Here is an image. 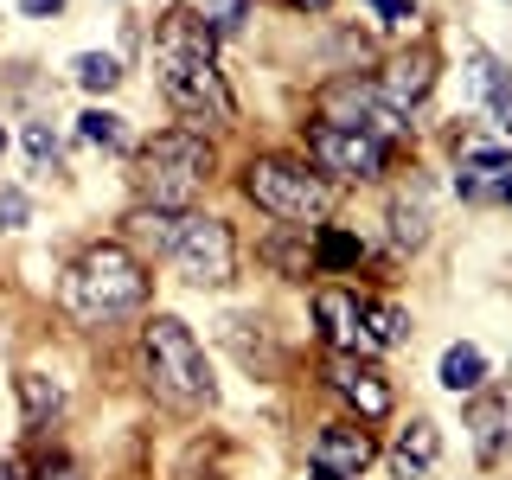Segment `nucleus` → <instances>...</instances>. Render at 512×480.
<instances>
[{"label": "nucleus", "mask_w": 512, "mask_h": 480, "mask_svg": "<svg viewBox=\"0 0 512 480\" xmlns=\"http://www.w3.org/2000/svg\"><path fill=\"white\" fill-rule=\"evenodd\" d=\"M212 32L199 26V13L173 7L154 32V71H160V90L167 103L180 109L186 122H231L237 103L224 90V71H218V52H212Z\"/></svg>", "instance_id": "1"}, {"label": "nucleus", "mask_w": 512, "mask_h": 480, "mask_svg": "<svg viewBox=\"0 0 512 480\" xmlns=\"http://www.w3.org/2000/svg\"><path fill=\"white\" fill-rule=\"evenodd\" d=\"M64 308L84 327H109V320L141 314L148 308V263L128 244H90L64 269Z\"/></svg>", "instance_id": "2"}, {"label": "nucleus", "mask_w": 512, "mask_h": 480, "mask_svg": "<svg viewBox=\"0 0 512 480\" xmlns=\"http://www.w3.org/2000/svg\"><path fill=\"white\" fill-rule=\"evenodd\" d=\"M212 180V141L199 128H160L154 141H141L135 154V192L141 205H160V212H186L192 199Z\"/></svg>", "instance_id": "3"}, {"label": "nucleus", "mask_w": 512, "mask_h": 480, "mask_svg": "<svg viewBox=\"0 0 512 480\" xmlns=\"http://www.w3.org/2000/svg\"><path fill=\"white\" fill-rule=\"evenodd\" d=\"M141 359H148V384L167 404L180 410H212L218 404V384H212V365H205L199 340L180 314H154L141 327Z\"/></svg>", "instance_id": "4"}, {"label": "nucleus", "mask_w": 512, "mask_h": 480, "mask_svg": "<svg viewBox=\"0 0 512 480\" xmlns=\"http://www.w3.org/2000/svg\"><path fill=\"white\" fill-rule=\"evenodd\" d=\"M244 192L256 199V212H269L288 231H308L333 212V186L295 154H256L244 167Z\"/></svg>", "instance_id": "5"}, {"label": "nucleus", "mask_w": 512, "mask_h": 480, "mask_svg": "<svg viewBox=\"0 0 512 480\" xmlns=\"http://www.w3.org/2000/svg\"><path fill=\"white\" fill-rule=\"evenodd\" d=\"M167 263L180 269V282H192V288H224V282L237 276V237H231V224L212 218V212H186L180 231H173V244H167Z\"/></svg>", "instance_id": "6"}, {"label": "nucleus", "mask_w": 512, "mask_h": 480, "mask_svg": "<svg viewBox=\"0 0 512 480\" xmlns=\"http://www.w3.org/2000/svg\"><path fill=\"white\" fill-rule=\"evenodd\" d=\"M308 160L314 173H340V180H378L391 167V141L365 135V128H340V122H308Z\"/></svg>", "instance_id": "7"}, {"label": "nucleus", "mask_w": 512, "mask_h": 480, "mask_svg": "<svg viewBox=\"0 0 512 480\" xmlns=\"http://www.w3.org/2000/svg\"><path fill=\"white\" fill-rule=\"evenodd\" d=\"M327 122H340V128H365V135H378V141H397V135L410 128V122L378 96V84H359V77H346V84H333V90H327Z\"/></svg>", "instance_id": "8"}, {"label": "nucleus", "mask_w": 512, "mask_h": 480, "mask_svg": "<svg viewBox=\"0 0 512 480\" xmlns=\"http://www.w3.org/2000/svg\"><path fill=\"white\" fill-rule=\"evenodd\" d=\"M327 384H333V397H346V404L359 410V423H384V416H391V384H384V372L372 359H359V352H333Z\"/></svg>", "instance_id": "9"}, {"label": "nucleus", "mask_w": 512, "mask_h": 480, "mask_svg": "<svg viewBox=\"0 0 512 480\" xmlns=\"http://www.w3.org/2000/svg\"><path fill=\"white\" fill-rule=\"evenodd\" d=\"M378 461V442L365 436L359 423H327L308 448V468L314 474H333V480H359L365 468Z\"/></svg>", "instance_id": "10"}, {"label": "nucleus", "mask_w": 512, "mask_h": 480, "mask_svg": "<svg viewBox=\"0 0 512 480\" xmlns=\"http://www.w3.org/2000/svg\"><path fill=\"white\" fill-rule=\"evenodd\" d=\"M314 320H320V333H327L333 352H359L365 359V320H359V295H352V288H320Z\"/></svg>", "instance_id": "11"}, {"label": "nucleus", "mask_w": 512, "mask_h": 480, "mask_svg": "<svg viewBox=\"0 0 512 480\" xmlns=\"http://www.w3.org/2000/svg\"><path fill=\"white\" fill-rule=\"evenodd\" d=\"M429 84H436V58H429V52H416V58H397L391 71L378 77V96L397 109V116H410V109L429 96Z\"/></svg>", "instance_id": "12"}, {"label": "nucleus", "mask_w": 512, "mask_h": 480, "mask_svg": "<svg viewBox=\"0 0 512 480\" xmlns=\"http://www.w3.org/2000/svg\"><path fill=\"white\" fill-rule=\"evenodd\" d=\"M436 455H442V429L429 416H416V423H404V436L391 448V480H423L436 468Z\"/></svg>", "instance_id": "13"}, {"label": "nucleus", "mask_w": 512, "mask_h": 480, "mask_svg": "<svg viewBox=\"0 0 512 480\" xmlns=\"http://www.w3.org/2000/svg\"><path fill=\"white\" fill-rule=\"evenodd\" d=\"M468 429H474V455L480 461H500V448H506V397H480L474 391Z\"/></svg>", "instance_id": "14"}, {"label": "nucleus", "mask_w": 512, "mask_h": 480, "mask_svg": "<svg viewBox=\"0 0 512 480\" xmlns=\"http://www.w3.org/2000/svg\"><path fill=\"white\" fill-rule=\"evenodd\" d=\"M359 320H365V352H384V346L410 340V314L391 308V301H359Z\"/></svg>", "instance_id": "15"}, {"label": "nucleus", "mask_w": 512, "mask_h": 480, "mask_svg": "<svg viewBox=\"0 0 512 480\" xmlns=\"http://www.w3.org/2000/svg\"><path fill=\"white\" fill-rule=\"evenodd\" d=\"M442 391H455V397H474L480 384H487V352L480 346H448L442 352Z\"/></svg>", "instance_id": "16"}, {"label": "nucleus", "mask_w": 512, "mask_h": 480, "mask_svg": "<svg viewBox=\"0 0 512 480\" xmlns=\"http://www.w3.org/2000/svg\"><path fill=\"white\" fill-rule=\"evenodd\" d=\"M20 410H26V429H45L64 410V391L45 372H20Z\"/></svg>", "instance_id": "17"}, {"label": "nucleus", "mask_w": 512, "mask_h": 480, "mask_svg": "<svg viewBox=\"0 0 512 480\" xmlns=\"http://www.w3.org/2000/svg\"><path fill=\"white\" fill-rule=\"evenodd\" d=\"M474 84H480V96H487V103H493V116H500V128H506V135H512V84H506L500 58L474 52Z\"/></svg>", "instance_id": "18"}, {"label": "nucleus", "mask_w": 512, "mask_h": 480, "mask_svg": "<svg viewBox=\"0 0 512 480\" xmlns=\"http://www.w3.org/2000/svg\"><path fill=\"white\" fill-rule=\"evenodd\" d=\"M173 231H180V212H160V205H135V212H128V237L154 244V256H167Z\"/></svg>", "instance_id": "19"}, {"label": "nucleus", "mask_w": 512, "mask_h": 480, "mask_svg": "<svg viewBox=\"0 0 512 480\" xmlns=\"http://www.w3.org/2000/svg\"><path fill=\"white\" fill-rule=\"evenodd\" d=\"M359 256H365V244H359L352 231H333V224H320V237H314V263L327 269V276H333V269H352Z\"/></svg>", "instance_id": "20"}, {"label": "nucleus", "mask_w": 512, "mask_h": 480, "mask_svg": "<svg viewBox=\"0 0 512 480\" xmlns=\"http://www.w3.org/2000/svg\"><path fill=\"white\" fill-rule=\"evenodd\" d=\"M391 244L397 250H423L429 244V212L423 205H404V199L391 205Z\"/></svg>", "instance_id": "21"}, {"label": "nucleus", "mask_w": 512, "mask_h": 480, "mask_svg": "<svg viewBox=\"0 0 512 480\" xmlns=\"http://www.w3.org/2000/svg\"><path fill=\"white\" fill-rule=\"evenodd\" d=\"M250 20V0H205V13H199V26L212 32V39H237Z\"/></svg>", "instance_id": "22"}, {"label": "nucleus", "mask_w": 512, "mask_h": 480, "mask_svg": "<svg viewBox=\"0 0 512 480\" xmlns=\"http://www.w3.org/2000/svg\"><path fill=\"white\" fill-rule=\"evenodd\" d=\"M77 135L90 141V148H122V116L116 109H84V116H77Z\"/></svg>", "instance_id": "23"}, {"label": "nucleus", "mask_w": 512, "mask_h": 480, "mask_svg": "<svg viewBox=\"0 0 512 480\" xmlns=\"http://www.w3.org/2000/svg\"><path fill=\"white\" fill-rule=\"evenodd\" d=\"M71 71H77V84H84V90H96V96H103V90H116V84H122V64H116V58H109V52H84V58H77V64H71Z\"/></svg>", "instance_id": "24"}, {"label": "nucleus", "mask_w": 512, "mask_h": 480, "mask_svg": "<svg viewBox=\"0 0 512 480\" xmlns=\"http://www.w3.org/2000/svg\"><path fill=\"white\" fill-rule=\"evenodd\" d=\"M26 154H32V167H45V160H58V135L45 122H32L26 128Z\"/></svg>", "instance_id": "25"}, {"label": "nucleus", "mask_w": 512, "mask_h": 480, "mask_svg": "<svg viewBox=\"0 0 512 480\" xmlns=\"http://www.w3.org/2000/svg\"><path fill=\"white\" fill-rule=\"evenodd\" d=\"M263 256H269V263L282 269V276H308V256H295V250L282 244V237H276V244H263Z\"/></svg>", "instance_id": "26"}, {"label": "nucleus", "mask_w": 512, "mask_h": 480, "mask_svg": "<svg viewBox=\"0 0 512 480\" xmlns=\"http://www.w3.org/2000/svg\"><path fill=\"white\" fill-rule=\"evenodd\" d=\"M365 7H372L384 26H410V20H416V7H410V0H365Z\"/></svg>", "instance_id": "27"}, {"label": "nucleus", "mask_w": 512, "mask_h": 480, "mask_svg": "<svg viewBox=\"0 0 512 480\" xmlns=\"http://www.w3.org/2000/svg\"><path fill=\"white\" fill-rule=\"evenodd\" d=\"M26 212H32V205H26V192H0V224H7V231H20Z\"/></svg>", "instance_id": "28"}, {"label": "nucleus", "mask_w": 512, "mask_h": 480, "mask_svg": "<svg viewBox=\"0 0 512 480\" xmlns=\"http://www.w3.org/2000/svg\"><path fill=\"white\" fill-rule=\"evenodd\" d=\"M39 480H84V468H77V461H64V455H52L39 468Z\"/></svg>", "instance_id": "29"}, {"label": "nucleus", "mask_w": 512, "mask_h": 480, "mask_svg": "<svg viewBox=\"0 0 512 480\" xmlns=\"http://www.w3.org/2000/svg\"><path fill=\"white\" fill-rule=\"evenodd\" d=\"M58 7H64V0H20L26 20H45V13H58Z\"/></svg>", "instance_id": "30"}, {"label": "nucleus", "mask_w": 512, "mask_h": 480, "mask_svg": "<svg viewBox=\"0 0 512 480\" xmlns=\"http://www.w3.org/2000/svg\"><path fill=\"white\" fill-rule=\"evenodd\" d=\"M493 192H500V199H506V205H512V167H506V173H500V186H493Z\"/></svg>", "instance_id": "31"}, {"label": "nucleus", "mask_w": 512, "mask_h": 480, "mask_svg": "<svg viewBox=\"0 0 512 480\" xmlns=\"http://www.w3.org/2000/svg\"><path fill=\"white\" fill-rule=\"evenodd\" d=\"M295 7H308V13H327V7H333V0H295Z\"/></svg>", "instance_id": "32"}, {"label": "nucleus", "mask_w": 512, "mask_h": 480, "mask_svg": "<svg viewBox=\"0 0 512 480\" xmlns=\"http://www.w3.org/2000/svg\"><path fill=\"white\" fill-rule=\"evenodd\" d=\"M0 480H26L20 468H13V461H0Z\"/></svg>", "instance_id": "33"}, {"label": "nucleus", "mask_w": 512, "mask_h": 480, "mask_svg": "<svg viewBox=\"0 0 512 480\" xmlns=\"http://www.w3.org/2000/svg\"><path fill=\"white\" fill-rule=\"evenodd\" d=\"M0 154H7V128H0Z\"/></svg>", "instance_id": "34"}, {"label": "nucleus", "mask_w": 512, "mask_h": 480, "mask_svg": "<svg viewBox=\"0 0 512 480\" xmlns=\"http://www.w3.org/2000/svg\"><path fill=\"white\" fill-rule=\"evenodd\" d=\"M308 480H333V474H308Z\"/></svg>", "instance_id": "35"}]
</instances>
